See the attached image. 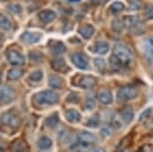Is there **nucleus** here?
I'll use <instances>...</instances> for the list:
<instances>
[{
	"instance_id": "nucleus-1",
	"label": "nucleus",
	"mask_w": 153,
	"mask_h": 152,
	"mask_svg": "<svg viewBox=\"0 0 153 152\" xmlns=\"http://www.w3.org/2000/svg\"><path fill=\"white\" fill-rule=\"evenodd\" d=\"M113 55H115L123 65H127L131 63L133 59V54H132L131 49L127 45H124L122 43H117L113 47Z\"/></svg>"
},
{
	"instance_id": "nucleus-2",
	"label": "nucleus",
	"mask_w": 153,
	"mask_h": 152,
	"mask_svg": "<svg viewBox=\"0 0 153 152\" xmlns=\"http://www.w3.org/2000/svg\"><path fill=\"white\" fill-rule=\"evenodd\" d=\"M59 100V95L50 90L41 91L35 95V101L38 105H53Z\"/></svg>"
},
{
	"instance_id": "nucleus-3",
	"label": "nucleus",
	"mask_w": 153,
	"mask_h": 152,
	"mask_svg": "<svg viewBox=\"0 0 153 152\" xmlns=\"http://www.w3.org/2000/svg\"><path fill=\"white\" fill-rule=\"evenodd\" d=\"M124 25L133 34H142L145 31V24L137 16H127L124 18Z\"/></svg>"
},
{
	"instance_id": "nucleus-4",
	"label": "nucleus",
	"mask_w": 153,
	"mask_h": 152,
	"mask_svg": "<svg viewBox=\"0 0 153 152\" xmlns=\"http://www.w3.org/2000/svg\"><path fill=\"white\" fill-rule=\"evenodd\" d=\"M138 95L137 90L133 86H122L117 91V100L119 102H126L128 100L136 98Z\"/></svg>"
},
{
	"instance_id": "nucleus-5",
	"label": "nucleus",
	"mask_w": 153,
	"mask_h": 152,
	"mask_svg": "<svg viewBox=\"0 0 153 152\" xmlns=\"http://www.w3.org/2000/svg\"><path fill=\"white\" fill-rule=\"evenodd\" d=\"M0 122L6 126H10L12 128H18L20 124H21V120H20L19 117L15 115L13 112H11V111H8V112L2 114L1 117H0Z\"/></svg>"
},
{
	"instance_id": "nucleus-6",
	"label": "nucleus",
	"mask_w": 153,
	"mask_h": 152,
	"mask_svg": "<svg viewBox=\"0 0 153 152\" xmlns=\"http://www.w3.org/2000/svg\"><path fill=\"white\" fill-rule=\"evenodd\" d=\"M16 98V92L10 86H4L0 89V104H9Z\"/></svg>"
},
{
	"instance_id": "nucleus-7",
	"label": "nucleus",
	"mask_w": 153,
	"mask_h": 152,
	"mask_svg": "<svg viewBox=\"0 0 153 152\" xmlns=\"http://www.w3.org/2000/svg\"><path fill=\"white\" fill-rule=\"evenodd\" d=\"M72 63L76 66L77 68L81 70H86L89 68V61H88V57L83 53L77 52L72 54L71 56Z\"/></svg>"
},
{
	"instance_id": "nucleus-8",
	"label": "nucleus",
	"mask_w": 153,
	"mask_h": 152,
	"mask_svg": "<svg viewBox=\"0 0 153 152\" xmlns=\"http://www.w3.org/2000/svg\"><path fill=\"white\" fill-rule=\"evenodd\" d=\"M7 59H8V61L13 65H22V64H24V62H25L24 56H23L21 53H19L18 51L13 50V49L8 50Z\"/></svg>"
},
{
	"instance_id": "nucleus-9",
	"label": "nucleus",
	"mask_w": 153,
	"mask_h": 152,
	"mask_svg": "<svg viewBox=\"0 0 153 152\" xmlns=\"http://www.w3.org/2000/svg\"><path fill=\"white\" fill-rule=\"evenodd\" d=\"M42 34L39 32H33V31H26L24 32L20 37V39L22 40L23 42L28 43V44H34V43H37L41 39Z\"/></svg>"
},
{
	"instance_id": "nucleus-10",
	"label": "nucleus",
	"mask_w": 153,
	"mask_h": 152,
	"mask_svg": "<svg viewBox=\"0 0 153 152\" xmlns=\"http://www.w3.org/2000/svg\"><path fill=\"white\" fill-rule=\"evenodd\" d=\"M49 51L54 55H59V54L64 53L66 51V46L64 43L61 41H57V40H53V41L49 42Z\"/></svg>"
},
{
	"instance_id": "nucleus-11",
	"label": "nucleus",
	"mask_w": 153,
	"mask_h": 152,
	"mask_svg": "<svg viewBox=\"0 0 153 152\" xmlns=\"http://www.w3.org/2000/svg\"><path fill=\"white\" fill-rule=\"evenodd\" d=\"M96 82H97L96 78H94V77H92L90 75H87V76L80 77L77 85H78L79 87L83 88V89H90V88H92L96 84Z\"/></svg>"
},
{
	"instance_id": "nucleus-12",
	"label": "nucleus",
	"mask_w": 153,
	"mask_h": 152,
	"mask_svg": "<svg viewBox=\"0 0 153 152\" xmlns=\"http://www.w3.org/2000/svg\"><path fill=\"white\" fill-rule=\"evenodd\" d=\"M51 66L55 71L60 73H66L68 71V66L67 63L63 58H56L53 59L52 62H51Z\"/></svg>"
},
{
	"instance_id": "nucleus-13",
	"label": "nucleus",
	"mask_w": 153,
	"mask_h": 152,
	"mask_svg": "<svg viewBox=\"0 0 153 152\" xmlns=\"http://www.w3.org/2000/svg\"><path fill=\"white\" fill-rule=\"evenodd\" d=\"M38 18L42 23L48 24L56 18V14L52 10H49V9L42 10V11H40L38 14Z\"/></svg>"
},
{
	"instance_id": "nucleus-14",
	"label": "nucleus",
	"mask_w": 153,
	"mask_h": 152,
	"mask_svg": "<svg viewBox=\"0 0 153 152\" xmlns=\"http://www.w3.org/2000/svg\"><path fill=\"white\" fill-rule=\"evenodd\" d=\"M78 140L80 142L86 143V144H93L97 141V137L93 133L88 132V131H81L78 134Z\"/></svg>"
},
{
	"instance_id": "nucleus-15",
	"label": "nucleus",
	"mask_w": 153,
	"mask_h": 152,
	"mask_svg": "<svg viewBox=\"0 0 153 152\" xmlns=\"http://www.w3.org/2000/svg\"><path fill=\"white\" fill-rule=\"evenodd\" d=\"M98 100H99L102 104L109 105L113 101V96H112V93L109 90H102L98 94Z\"/></svg>"
},
{
	"instance_id": "nucleus-16",
	"label": "nucleus",
	"mask_w": 153,
	"mask_h": 152,
	"mask_svg": "<svg viewBox=\"0 0 153 152\" xmlns=\"http://www.w3.org/2000/svg\"><path fill=\"white\" fill-rule=\"evenodd\" d=\"M92 50L97 54H106L109 50V44L106 41H98L92 47Z\"/></svg>"
},
{
	"instance_id": "nucleus-17",
	"label": "nucleus",
	"mask_w": 153,
	"mask_h": 152,
	"mask_svg": "<svg viewBox=\"0 0 153 152\" xmlns=\"http://www.w3.org/2000/svg\"><path fill=\"white\" fill-rule=\"evenodd\" d=\"M143 50L147 58H153V37H149L143 42Z\"/></svg>"
},
{
	"instance_id": "nucleus-18",
	"label": "nucleus",
	"mask_w": 153,
	"mask_h": 152,
	"mask_svg": "<svg viewBox=\"0 0 153 152\" xmlns=\"http://www.w3.org/2000/svg\"><path fill=\"white\" fill-rule=\"evenodd\" d=\"M65 116H66V119L71 123H77L81 120V114L77 110H74V109H69L66 111Z\"/></svg>"
},
{
	"instance_id": "nucleus-19",
	"label": "nucleus",
	"mask_w": 153,
	"mask_h": 152,
	"mask_svg": "<svg viewBox=\"0 0 153 152\" xmlns=\"http://www.w3.org/2000/svg\"><path fill=\"white\" fill-rule=\"evenodd\" d=\"M120 116L125 123H130L134 117V111L131 107H126L120 111Z\"/></svg>"
},
{
	"instance_id": "nucleus-20",
	"label": "nucleus",
	"mask_w": 153,
	"mask_h": 152,
	"mask_svg": "<svg viewBox=\"0 0 153 152\" xmlns=\"http://www.w3.org/2000/svg\"><path fill=\"white\" fill-rule=\"evenodd\" d=\"M37 144H38V147L41 150H49L52 147V140L47 136H42L39 138Z\"/></svg>"
},
{
	"instance_id": "nucleus-21",
	"label": "nucleus",
	"mask_w": 153,
	"mask_h": 152,
	"mask_svg": "<svg viewBox=\"0 0 153 152\" xmlns=\"http://www.w3.org/2000/svg\"><path fill=\"white\" fill-rule=\"evenodd\" d=\"M93 33H94V27L90 24H86L79 29V34L85 39H89L93 35Z\"/></svg>"
},
{
	"instance_id": "nucleus-22",
	"label": "nucleus",
	"mask_w": 153,
	"mask_h": 152,
	"mask_svg": "<svg viewBox=\"0 0 153 152\" xmlns=\"http://www.w3.org/2000/svg\"><path fill=\"white\" fill-rule=\"evenodd\" d=\"M11 21L9 18L3 13H0V28L3 30H10L11 29Z\"/></svg>"
},
{
	"instance_id": "nucleus-23",
	"label": "nucleus",
	"mask_w": 153,
	"mask_h": 152,
	"mask_svg": "<svg viewBox=\"0 0 153 152\" xmlns=\"http://www.w3.org/2000/svg\"><path fill=\"white\" fill-rule=\"evenodd\" d=\"M90 144H86V143L78 141L76 144H74L71 147V150L73 152H88L90 149Z\"/></svg>"
},
{
	"instance_id": "nucleus-24",
	"label": "nucleus",
	"mask_w": 153,
	"mask_h": 152,
	"mask_svg": "<svg viewBox=\"0 0 153 152\" xmlns=\"http://www.w3.org/2000/svg\"><path fill=\"white\" fill-rule=\"evenodd\" d=\"M109 62H110V66L113 70L115 71H120L121 69H122L123 67V63L120 61L119 59L117 58L116 56L113 55L112 54L111 57H110V60H109Z\"/></svg>"
},
{
	"instance_id": "nucleus-25",
	"label": "nucleus",
	"mask_w": 153,
	"mask_h": 152,
	"mask_svg": "<svg viewBox=\"0 0 153 152\" xmlns=\"http://www.w3.org/2000/svg\"><path fill=\"white\" fill-rule=\"evenodd\" d=\"M23 70L19 69V68H12V69H10L8 71L7 73V78L9 80H16L20 78L22 75H23Z\"/></svg>"
},
{
	"instance_id": "nucleus-26",
	"label": "nucleus",
	"mask_w": 153,
	"mask_h": 152,
	"mask_svg": "<svg viewBox=\"0 0 153 152\" xmlns=\"http://www.w3.org/2000/svg\"><path fill=\"white\" fill-rule=\"evenodd\" d=\"M49 85L53 88H61L62 85H63V79L61 77H58V76H50L49 77Z\"/></svg>"
},
{
	"instance_id": "nucleus-27",
	"label": "nucleus",
	"mask_w": 153,
	"mask_h": 152,
	"mask_svg": "<svg viewBox=\"0 0 153 152\" xmlns=\"http://www.w3.org/2000/svg\"><path fill=\"white\" fill-rule=\"evenodd\" d=\"M58 123H59V117L56 113L52 114V115H50L45 119V125L48 126V127H50V128L55 127V126H57Z\"/></svg>"
},
{
	"instance_id": "nucleus-28",
	"label": "nucleus",
	"mask_w": 153,
	"mask_h": 152,
	"mask_svg": "<svg viewBox=\"0 0 153 152\" xmlns=\"http://www.w3.org/2000/svg\"><path fill=\"white\" fill-rule=\"evenodd\" d=\"M94 65L99 72L104 73L106 71V62L103 58H95L94 59Z\"/></svg>"
},
{
	"instance_id": "nucleus-29",
	"label": "nucleus",
	"mask_w": 153,
	"mask_h": 152,
	"mask_svg": "<svg viewBox=\"0 0 153 152\" xmlns=\"http://www.w3.org/2000/svg\"><path fill=\"white\" fill-rule=\"evenodd\" d=\"M123 9H124V5H123L122 2H120V1L113 2V3H112L110 6H109V10H110V12L113 13V14L119 13Z\"/></svg>"
},
{
	"instance_id": "nucleus-30",
	"label": "nucleus",
	"mask_w": 153,
	"mask_h": 152,
	"mask_svg": "<svg viewBox=\"0 0 153 152\" xmlns=\"http://www.w3.org/2000/svg\"><path fill=\"white\" fill-rule=\"evenodd\" d=\"M112 29L114 31H116V32H120V31H122L124 28H125V25H124V21L122 19H114L113 21H112Z\"/></svg>"
},
{
	"instance_id": "nucleus-31",
	"label": "nucleus",
	"mask_w": 153,
	"mask_h": 152,
	"mask_svg": "<svg viewBox=\"0 0 153 152\" xmlns=\"http://www.w3.org/2000/svg\"><path fill=\"white\" fill-rule=\"evenodd\" d=\"M11 152H28V149H27L26 144H25V142L18 141L13 145Z\"/></svg>"
},
{
	"instance_id": "nucleus-32",
	"label": "nucleus",
	"mask_w": 153,
	"mask_h": 152,
	"mask_svg": "<svg viewBox=\"0 0 153 152\" xmlns=\"http://www.w3.org/2000/svg\"><path fill=\"white\" fill-rule=\"evenodd\" d=\"M43 78V72L41 70H35L29 75V80L33 82H39Z\"/></svg>"
},
{
	"instance_id": "nucleus-33",
	"label": "nucleus",
	"mask_w": 153,
	"mask_h": 152,
	"mask_svg": "<svg viewBox=\"0 0 153 152\" xmlns=\"http://www.w3.org/2000/svg\"><path fill=\"white\" fill-rule=\"evenodd\" d=\"M29 58L31 59V61L40 63L43 60V54L41 52H38V51H32L29 54Z\"/></svg>"
},
{
	"instance_id": "nucleus-34",
	"label": "nucleus",
	"mask_w": 153,
	"mask_h": 152,
	"mask_svg": "<svg viewBox=\"0 0 153 152\" xmlns=\"http://www.w3.org/2000/svg\"><path fill=\"white\" fill-rule=\"evenodd\" d=\"M99 124H100V118H99V116H98V115L92 116L87 122V125L89 126V127H93V128L98 127Z\"/></svg>"
},
{
	"instance_id": "nucleus-35",
	"label": "nucleus",
	"mask_w": 153,
	"mask_h": 152,
	"mask_svg": "<svg viewBox=\"0 0 153 152\" xmlns=\"http://www.w3.org/2000/svg\"><path fill=\"white\" fill-rule=\"evenodd\" d=\"M8 9H9L10 12L15 14H19L22 12V7L19 4H11L8 6Z\"/></svg>"
},
{
	"instance_id": "nucleus-36",
	"label": "nucleus",
	"mask_w": 153,
	"mask_h": 152,
	"mask_svg": "<svg viewBox=\"0 0 153 152\" xmlns=\"http://www.w3.org/2000/svg\"><path fill=\"white\" fill-rule=\"evenodd\" d=\"M85 106H86V108H87V109H93V108L95 107L94 97L88 96L87 99H86V101H85Z\"/></svg>"
},
{
	"instance_id": "nucleus-37",
	"label": "nucleus",
	"mask_w": 153,
	"mask_h": 152,
	"mask_svg": "<svg viewBox=\"0 0 153 152\" xmlns=\"http://www.w3.org/2000/svg\"><path fill=\"white\" fill-rule=\"evenodd\" d=\"M141 7H142V3L139 0H135V1H132L129 5V10H139Z\"/></svg>"
},
{
	"instance_id": "nucleus-38",
	"label": "nucleus",
	"mask_w": 153,
	"mask_h": 152,
	"mask_svg": "<svg viewBox=\"0 0 153 152\" xmlns=\"http://www.w3.org/2000/svg\"><path fill=\"white\" fill-rule=\"evenodd\" d=\"M145 16L147 19H153V5L147 8V10L145 12Z\"/></svg>"
},
{
	"instance_id": "nucleus-39",
	"label": "nucleus",
	"mask_w": 153,
	"mask_h": 152,
	"mask_svg": "<svg viewBox=\"0 0 153 152\" xmlns=\"http://www.w3.org/2000/svg\"><path fill=\"white\" fill-rule=\"evenodd\" d=\"M150 113H151V109H146L144 112L141 114L140 115V120H144V119H146L147 117H148L149 115H150Z\"/></svg>"
},
{
	"instance_id": "nucleus-40",
	"label": "nucleus",
	"mask_w": 153,
	"mask_h": 152,
	"mask_svg": "<svg viewBox=\"0 0 153 152\" xmlns=\"http://www.w3.org/2000/svg\"><path fill=\"white\" fill-rule=\"evenodd\" d=\"M92 2L95 4V5H100L102 3H104V2L106 1V0H91Z\"/></svg>"
},
{
	"instance_id": "nucleus-41",
	"label": "nucleus",
	"mask_w": 153,
	"mask_h": 152,
	"mask_svg": "<svg viewBox=\"0 0 153 152\" xmlns=\"http://www.w3.org/2000/svg\"><path fill=\"white\" fill-rule=\"evenodd\" d=\"M148 63H149V66L151 68V70H153V58H148Z\"/></svg>"
},
{
	"instance_id": "nucleus-42",
	"label": "nucleus",
	"mask_w": 153,
	"mask_h": 152,
	"mask_svg": "<svg viewBox=\"0 0 153 152\" xmlns=\"http://www.w3.org/2000/svg\"><path fill=\"white\" fill-rule=\"evenodd\" d=\"M92 152H106V150L103 148H97V149H94Z\"/></svg>"
},
{
	"instance_id": "nucleus-43",
	"label": "nucleus",
	"mask_w": 153,
	"mask_h": 152,
	"mask_svg": "<svg viewBox=\"0 0 153 152\" xmlns=\"http://www.w3.org/2000/svg\"><path fill=\"white\" fill-rule=\"evenodd\" d=\"M70 2H78V1H80V0H69Z\"/></svg>"
},
{
	"instance_id": "nucleus-44",
	"label": "nucleus",
	"mask_w": 153,
	"mask_h": 152,
	"mask_svg": "<svg viewBox=\"0 0 153 152\" xmlns=\"http://www.w3.org/2000/svg\"><path fill=\"white\" fill-rule=\"evenodd\" d=\"M1 81H2V73L0 72V83H1Z\"/></svg>"
},
{
	"instance_id": "nucleus-45",
	"label": "nucleus",
	"mask_w": 153,
	"mask_h": 152,
	"mask_svg": "<svg viewBox=\"0 0 153 152\" xmlns=\"http://www.w3.org/2000/svg\"><path fill=\"white\" fill-rule=\"evenodd\" d=\"M2 148H3V147H2V146H1V145H0V152H1V151H2Z\"/></svg>"
},
{
	"instance_id": "nucleus-46",
	"label": "nucleus",
	"mask_w": 153,
	"mask_h": 152,
	"mask_svg": "<svg viewBox=\"0 0 153 152\" xmlns=\"http://www.w3.org/2000/svg\"><path fill=\"white\" fill-rule=\"evenodd\" d=\"M132 1H135V0H132Z\"/></svg>"
}]
</instances>
